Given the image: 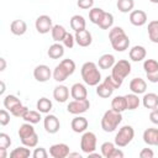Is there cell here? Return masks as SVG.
<instances>
[{
    "mask_svg": "<svg viewBox=\"0 0 158 158\" xmlns=\"http://www.w3.org/2000/svg\"><path fill=\"white\" fill-rule=\"evenodd\" d=\"M109 40L112 48L116 52H123L130 46V38L125 33L123 28L120 26H115V27L112 26L109 30Z\"/></svg>",
    "mask_w": 158,
    "mask_h": 158,
    "instance_id": "6da1fadb",
    "label": "cell"
},
{
    "mask_svg": "<svg viewBox=\"0 0 158 158\" xmlns=\"http://www.w3.org/2000/svg\"><path fill=\"white\" fill-rule=\"evenodd\" d=\"M80 74L84 83L89 86H96L101 80V73L99 70V65L94 62H85L81 65Z\"/></svg>",
    "mask_w": 158,
    "mask_h": 158,
    "instance_id": "7a4b0ae2",
    "label": "cell"
},
{
    "mask_svg": "<svg viewBox=\"0 0 158 158\" xmlns=\"http://www.w3.org/2000/svg\"><path fill=\"white\" fill-rule=\"evenodd\" d=\"M75 72V62L73 59H63L59 62L58 65H56V68L53 69V79L58 83L64 81L68 77H70L73 73Z\"/></svg>",
    "mask_w": 158,
    "mask_h": 158,
    "instance_id": "3957f363",
    "label": "cell"
},
{
    "mask_svg": "<svg viewBox=\"0 0 158 158\" xmlns=\"http://www.w3.org/2000/svg\"><path fill=\"white\" fill-rule=\"evenodd\" d=\"M122 121V112H117L112 109L105 111L101 117V128L105 132H114Z\"/></svg>",
    "mask_w": 158,
    "mask_h": 158,
    "instance_id": "277c9868",
    "label": "cell"
},
{
    "mask_svg": "<svg viewBox=\"0 0 158 158\" xmlns=\"http://www.w3.org/2000/svg\"><path fill=\"white\" fill-rule=\"evenodd\" d=\"M133 137H135V130H133V127L130 126V125H125L116 133V136H115V144L117 147H120V148L126 147L128 143H131V141L133 139Z\"/></svg>",
    "mask_w": 158,
    "mask_h": 158,
    "instance_id": "5b68a950",
    "label": "cell"
},
{
    "mask_svg": "<svg viewBox=\"0 0 158 158\" xmlns=\"http://www.w3.org/2000/svg\"><path fill=\"white\" fill-rule=\"evenodd\" d=\"M130 73H131V63L126 59H120L111 68V75L120 81H123V79Z\"/></svg>",
    "mask_w": 158,
    "mask_h": 158,
    "instance_id": "8992f818",
    "label": "cell"
},
{
    "mask_svg": "<svg viewBox=\"0 0 158 158\" xmlns=\"http://www.w3.org/2000/svg\"><path fill=\"white\" fill-rule=\"evenodd\" d=\"M80 148L85 154H89L96 149V135L91 131L83 132L80 138Z\"/></svg>",
    "mask_w": 158,
    "mask_h": 158,
    "instance_id": "52a82bcc",
    "label": "cell"
},
{
    "mask_svg": "<svg viewBox=\"0 0 158 158\" xmlns=\"http://www.w3.org/2000/svg\"><path fill=\"white\" fill-rule=\"evenodd\" d=\"M90 107V101L86 99H81V100H72L68 105H67V111L72 115H80L84 114L89 110Z\"/></svg>",
    "mask_w": 158,
    "mask_h": 158,
    "instance_id": "ba28073f",
    "label": "cell"
},
{
    "mask_svg": "<svg viewBox=\"0 0 158 158\" xmlns=\"http://www.w3.org/2000/svg\"><path fill=\"white\" fill-rule=\"evenodd\" d=\"M35 27L37 30L38 33H42V35H46L48 33L49 31H52V19L48 16V15H41L36 19V22H35Z\"/></svg>",
    "mask_w": 158,
    "mask_h": 158,
    "instance_id": "9c48e42d",
    "label": "cell"
},
{
    "mask_svg": "<svg viewBox=\"0 0 158 158\" xmlns=\"http://www.w3.org/2000/svg\"><path fill=\"white\" fill-rule=\"evenodd\" d=\"M43 126H44V130L46 132L53 135V133H57L60 128V122L58 120V117L56 115H52V114H47L43 118Z\"/></svg>",
    "mask_w": 158,
    "mask_h": 158,
    "instance_id": "30bf717a",
    "label": "cell"
},
{
    "mask_svg": "<svg viewBox=\"0 0 158 158\" xmlns=\"http://www.w3.org/2000/svg\"><path fill=\"white\" fill-rule=\"evenodd\" d=\"M53 75V72L49 69L48 65L46 64H40L33 69V77L37 81L40 83H46L51 79V77Z\"/></svg>",
    "mask_w": 158,
    "mask_h": 158,
    "instance_id": "8fae6325",
    "label": "cell"
},
{
    "mask_svg": "<svg viewBox=\"0 0 158 158\" xmlns=\"http://www.w3.org/2000/svg\"><path fill=\"white\" fill-rule=\"evenodd\" d=\"M70 153L69 146L65 143H56L49 147V156L53 158H65Z\"/></svg>",
    "mask_w": 158,
    "mask_h": 158,
    "instance_id": "7c38bea8",
    "label": "cell"
},
{
    "mask_svg": "<svg viewBox=\"0 0 158 158\" xmlns=\"http://www.w3.org/2000/svg\"><path fill=\"white\" fill-rule=\"evenodd\" d=\"M74 37H75V43H78V46H80V47H89L93 42L91 33L86 28L75 32Z\"/></svg>",
    "mask_w": 158,
    "mask_h": 158,
    "instance_id": "4fadbf2b",
    "label": "cell"
},
{
    "mask_svg": "<svg viewBox=\"0 0 158 158\" xmlns=\"http://www.w3.org/2000/svg\"><path fill=\"white\" fill-rule=\"evenodd\" d=\"M130 22L133 26H143L147 22V14L143 10H132L130 12Z\"/></svg>",
    "mask_w": 158,
    "mask_h": 158,
    "instance_id": "5bb4252c",
    "label": "cell"
},
{
    "mask_svg": "<svg viewBox=\"0 0 158 158\" xmlns=\"http://www.w3.org/2000/svg\"><path fill=\"white\" fill-rule=\"evenodd\" d=\"M88 126H89L88 120L85 117H83V116H79V115H77L72 120V122H70V127H72V130L75 133H83V132H85L86 128H88Z\"/></svg>",
    "mask_w": 158,
    "mask_h": 158,
    "instance_id": "9a60e30c",
    "label": "cell"
},
{
    "mask_svg": "<svg viewBox=\"0 0 158 158\" xmlns=\"http://www.w3.org/2000/svg\"><path fill=\"white\" fill-rule=\"evenodd\" d=\"M70 96L74 100H81V99H86L88 98V90L85 88L84 84L81 83H75L72 85L70 88Z\"/></svg>",
    "mask_w": 158,
    "mask_h": 158,
    "instance_id": "2e32d148",
    "label": "cell"
},
{
    "mask_svg": "<svg viewBox=\"0 0 158 158\" xmlns=\"http://www.w3.org/2000/svg\"><path fill=\"white\" fill-rule=\"evenodd\" d=\"M130 90L137 95L139 94H144L147 90V83L144 79L142 78H133L130 81Z\"/></svg>",
    "mask_w": 158,
    "mask_h": 158,
    "instance_id": "e0dca14e",
    "label": "cell"
},
{
    "mask_svg": "<svg viewBox=\"0 0 158 158\" xmlns=\"http://www.w3.org/2000/svg\"><path fill=\"white\" fill-rule=\"evenodd\" d=\"M146 54H147V51L143 46H133L130 52H128V56H130V59L133 60V62H141L146 58Z\"/></svg>",
    "mask_w": 158,
    "mask_h": 158,
    "instance_id": "ac0fdd59",
    "label": "cell"
},
{
    "mask_svg": "<svg viewBox=\"0 0 158 158\" xmlns=\"http://www.w3.org/2000/svg\"><path fill=\"white\" fill-rule=\"evenodd\" d=\"M158 141V128L151 127L143 132V142L148 146H156Z\"/></svg>",
    "mask_w": 158,
    "mask_h": 158,
    "instance_id": "d6986e66",
    "label": "cell"
},
{
    "mask_svg": "<svg viewBox=\"0 0 158 158\" xmlns=\"http://www.w3.org/2000/svg\"><path fill=\"white\" fill-rule=\"evenodd\" d=\"M47 54L51 59H59L64 56V46L60 44L59 42H56V43L49 46V48L47 51Z\"/></svg>",
    "mask_w": 158,
    "mask_h": 158,
    "instance_id": "ffe728a7",
    "label": "cell"
},
{
    "mask_svg": "<svg viewBox=\"0 0 158 158\" xmlns=\"http://www.w3.org/2000/svg\"><path fill=\"white\" fill-rule=\"evenodd\" d=\"M53 98L58 102H65L69 98V89L65 85H58L53 90Z\"/></svg>",
    "mask_w": 158,
    "mask_h": 158,
    "instance_id": "44dd1931",
    "label": "cell"
},
{
    "mask_svg": "<svg viewBox=\"0 0 158 158\" xmlns=\"http://www.w3.org/2000/svg\"><path fill=\"white\" fill-rule=\"evenodd\" d=\"M142 104L146 109L153 110L158 107V95L156 93H147L142 98Z\"/></svg>",
    "mask_w": 158,
    "mask_h": 158,
    "instance_id": "7402d4cb",
    "label": "cell"
},
{
    "mask_svg": "<svg viewBox=\"0 0 158 158\" xmlns=\"http://www.w3.org/2000/svg\"><path fill=\"white\" fill-rule=\"evenodd\" d=\"M10 31L15 36H22L27 31V25L23 20H14L10 25Z\"/></svg>",
    "mask_w": 158,
    "mask_h": 158,
    "instance_id": "603a6c76",
    "label": "cell"
},
{
    "mask_svg": "<svg viewBox=\"0 0 158 158\" xmlns=\"http://www.w3.org/2000/svg\"><path fill=\"white\" fill-rule=\"evenodd\" d=\"M115 63H116L115 57H114L111 53H105V54H102V56L99 58V60H98V65H99L100 69H111Z\"/></svg>",
    "mask_w": 158,
    "mask_h": 158,
    "instance_id": "cb8c5ba5",
    "label": "cell"
},
{
    "mask_svg": "<svg viewBox=\"0 0 158 158\" xmlns=\"http://www.w3.org/2000/svg\"><path fill=\"white\" fill-rule=\"evenodd\" d=\"M111 109L117 111V112H123L127 110V104H126V98L125 95H117L111 100Z\"/></svg>",
    "mask_w": 158,
    "mask_h": 158,
    "instance_id": "d4e9b609",
    "label": "cell"
},
{
    "mask_svg": "<svg viewBox=\"0 0 158 158\" xmlns=\"http://www.w3.org/2000/svg\"><path fill=\"white\" fill-rule=\"evenodd\" d=\"M85 26H86V22H85V19L81 15L72 16V19H70V27H72V30L74 32L85 30Z\"/></svg>",
    "mask_w": 158,
    "mask_h": 158,
    "instance_id": "484cf974",
    "label": "cell"
},
{
    "mask_svg": "<svg viewBox=\"0 0 158 158\" xmlns=\"http://www.w3.org/2000/svg\"><path fill=\"white\" fill-rule=\"evenodd\" d=\"M51 33H52V38H53L54 42H62V41L64 40L65 35L68 33V31H67V30L64 28V26H62V25H54V26L52 27Z\"/></svg>",
    "mask_w": 158,
    "mask_h": 158,
    "instance_id": "4316f807",
    "label": "cell"
},
{
    "mask_svg": "<svg viewBox=\"0 0 158 158\" xmlns=\"http://www.w3.org/2000/svg\"><path fill=\"white\" fill-rule=\"evenodd\" d=\"M112 93H114V89H112L107 83H105V81L99 83V84L96 85V94H98L100 98H102V99L110 98V96L112 95Z\"/></svg>",
    "mask_w": 158,
    "mask_h": 158,
    "instance_id": "83f0119b",
    "label": "cell"
},
{
    "mask_svg": "<svg viewBox=\"0 0 158 158\" xmlns=\"http://www.w3.org/2000/svg\"><path fill=\"white\" fill-rule=\"evenodd\" d=\"M104 14H105V11L101 7H91L89 10V20L93 23L99 25L100 21L102 20V17H104Z\"/></svg>",
    "mask_w": 158,
    "mask_h": 158,
    "instance_id": "f1b7e54d",
    "label": "cell"
},
{
    "mask_svg": "<svg viewBox=\"0 0 158 158\" xmlns=\"http://www.w3.org/2000/svg\"><path fill=\"white\" fill-rule=\"evenodd\" d=\"M148 37L151 40V42L153 43H158V20H153L151 22H148Z\"/></svg>",
    "mask_w": 158,
    "mask_h": 158,
    "instance_id": "f546056e",
    "label": "cell"
},
{
    "mask_svg": "<svg viewBox=\"0 0 158 158\" xmlns=\"http://www.w3.org/2000/svg\"><path fill=\"white\" fill-rule=\"evenodd\" d=\"M52 106H53L52 101H51L49 99H47V98H41V99H38V101H37V104H36V107H37V110H38L41 114H49V111L52 110Z\"/></svg>",
    "mask_w": 158,
    "mask_h": 158,
    "instance_id": "4dcf8cb0",
    "label": "cell"
},
{
    "mask_svg": "<svg viewBox=\"0 0 158 158\" xmlns=\"http://www.w3.org/2000/svg\"><path fill=\"white\" fill-rule=\"evenodd\" d=\"M31 154H32V153H31L30 148L26 147V146L14 148V149L10 152V157H11V158H28Z\"/></svg>",
    "mask_w": 158,
    "mask_h": 158,
    "instance_id": "1f68e13d",
    "label": "cell"
},
{
    "mask_svg": "<svg viewBox=\"0 0 158 158\" xmlns=\"http://www.w3.org/2000/svg\"><path fill=\"white\" fill-rule=\"evenodd\" d=\"M125 98H126L127 110H136V109L139 106V104H141V100H139L138 95L135 94V93L127 94V95H125Z\"/></svg>",
    "mask_w": 158,
    "mask_h": 158,
    "instance_id": "d6a6232c",
    "label": "cell"
},
{
    "mask_svg": "<svg viewBox=\"0 0 158 158\" xmlns=\"http://www.w3.org/2000/svg\"><path fill=\"white\" fill-rule=\"evenodd\" d=\"M23 120H25V122H30V123H32V125H35V123H38L40 121H41V112L37 110V111H33V110H27V112L23 115V117H22Z\"/></svg>",
    "mask_w": 158,
    "mask_h": 158,
    "instance_id": "836d02e7",
    "label": "cell"
},
{
    "mask_svg": "<svg viewBox=\"0 0 158 158\" xmlns=\"http://www.w3.org/2000/svg\"><path fill=\"white\" fill-rule=\"evenodd\" d=\"M116 6H117L118 11H121L123 14H127V12H131L133 10L135 1L133 0H117Z\"/></svg>",
    "mask_w": 158,
    "mask_h": 158,
    "instance_id": "e575fe53",
    "label": "cell"
},
{
    "mask_svg": "<svg viewBox=\"0 0 158 158\" xmlns=\"http://www.w3.org/2000/svg\"><path fill=\"white\" fill-rule=\"evenodd\" d=\"M20 104H22L21 100H20L17 96H15V95H6V96L4 98V106H5V109L9 110V111H11L14 107H16V106L20 105Z\"/></svg>",
    "mask_w": 158,
    "mask_h": 158,
    "instance_id": "d590c367",
    "label": "cell"
},
{
    "mask_svg": "<svg viewBox=\"0 0 158 158\" xmlns=\"http://www.w3.org/2000/svg\"><path fill=\"white\" fill-rule=\"evenodd\" d=\"M101 30H110L112 26H114V15L111 12H106L104 14V17L102 20L100 21V23L98 25Z\"/></svg>",
    "mask_w": 158,
    "mask_h": 158,
    "instance_id": "8d00e7d4",
    "label": "cell"
},
{
    "mask_svg": "<svg viewBox=\"0 0 158 158\" xmlns=\"http://www.w3.org/2000/svg\"><path fill=\"white\" fill-rule=\"evenodd\" d=\"M33 132H36L35 131V128H33V126H32V123H30V122H25V123H22L21 126H20V128H19V137H20V139H22V138H25V137H27V136H30L31 133H33Z\"/></svg>",
    "mask_w": 158,
    "mask_h": 158,
    "instance_id": "74e56055",
    "label": "cell"
},
{
    "mask_svg": "<svg viewBox=\"0 0 158 158\" xmlns=\"http://www.w3.org/2000/svg\"><path fill=\"white\" fill-rule=\"evenodd\" d=\"M21 142H22L23 146H26V147H28V148H33V147H36L37 143H38V135H37L36 132H33V133H31L30 136L22 138Z\"/></svg>",
    "mask_w": 158,
    "mask_h": 158,
    "instance_id": "f35d334b",
    "label": "cell"
},
{
    "mask_svg": "<svg viewBox=\"0 0 158 158\" xmlns=\"http://www.w3.org/2000/svg\"><path fill=\"white\" fill-rule=\"evenodd\" d=\"M115 146H116V144L112 143V142H104V143L101 144V147H100V148H101V154H102V157L110 158L112 151L116 148Z\"/></svg>",
    "mask_w": 158,
    "mask_h": 158,
    "instance_id": "ab89813d",
    "label": "cell"
},
{
    "mask_svg": "<svg viewBox=\"0 0 158 158\" xmlns=\"http://www.w3.org/2000/svg\"><path fill=\"white\" fill-rule=\"evenodd\" d=\"M143 69L146 73H151L158 69V62L156 59H146L143 62Z\"/></svg>",
    "mask_w": 158,
    "mask_h": 158,
    "instance_id": "60d3db41",
    "label": "cell"
},
{
    "mask_svg": "<svg viewBox=\"0 0 158 158\" xmlns=\"http://www.w3.org/2000/svg\"><path fill=\"white\" fill-rule=\"evenodd\" d=\"M27 110H28V107L27 106H25V105H22V104H20V105H17L16 107H14L11 111H10V114L12 115V116H15V117H23V115L27 112Z\"/></svg>",
    "mask_w": 158,
    "mask_h": 158,
    "instance_id": "b9f144b4",
    "label": "cell"
},
{
    "mask_svg": "<svg viewBox=\"0 0 158 158\" xmlns=\"http://www.w3.org/2000/svg\"><path fill=\"white\" fill-rule=\"evenodd\" d=\"M104 81H105V83H107V84H109V85H110V86H111L114 90L118 89V88L122 85V81L117 80V79H116V78H114L111 74H110V75H107V77L104 79Z\"/></svg>",
    "mask_w": 158,
    "mask_h": 158,
    "instance_id": "7bdbcfd3",
    "label": "cell"
},
{
    "mask_svg": "<svg viewBox=\"0 0 158 158\" xmlns=\"http://www.w3.org/2000/svg\"><path fill=\"white\" fill-rule=\"evenodd\" d=\"M62 43H63V46L67 47V48H73V46H74V43H75V37H74V35H72L70 32H68V33L65 35L64 40L62 41Z\"/></svg>",
    "mask_w": 158,
    "mask_h": 158,
    "instance_id": "ee69618b",
    "label": "cell"
},
{
    "mask_svg": "<svg viewBox=\"0 0 158 158\" xmlns=\"http://www.w3.org/2000/svg\"><path fill=\"white\" fill-rule=\"evenodd\" d=\"M11 146V138L9 135L1 132L0 133V148H9Z\"/></svg>",
    "mask_w": 158,
    "mask_h": 158,
    "instance_id": "f6af8a7d",
    "label": "cell"
},
{
    "mask_svg": "<svg viewBox=\"0 0 158 158\" xmlns=\"http://www.w3.org/2000/svg\"><path fill=\"white\" fill-rule=\"evenodd\" d=\"M9 122H10V111L6 109H2L0 111V125L6 126Z\"/></svg>",
    "mask_w": 158,
    "mask_h": 158,
    "instance_id": "bcb514c9",
    "label": "cell"
},
{
    "mask_svg": "<svg viewBox=\"0 0 158 158\" xmlns=\"http://www.w3.org/2000/svg\"><path fill=\"white\" fill-rule=\"evenodd\" d=\"M32 157H33V158H47V157H48V153H47L46 148H43V147H37V148H35V151L32 152Z\"/></svg>",
    "mask_w": 158,
    "mask_h": 158,
    "instance_id": "7dc6e473",
    "label": "cell"
},
{
    "mask_svg": "<svg viewBox=\"0 0 158 158\" xmlns=\"http://www.w3.org/2000/svg\"><path fill=\"white\" fill-rule=\"evenodd\" d=\"M77 5L79 9H83V10H90L93 6H94V0H78L77 1Z\"/></svg>",
    "mask_w": 158,
    "mask_h": 158,
    "instance_id": "c3c4849f",
    "label": "cell"
},
{
    "mask_svg": "<svg viewBox=\"0 0 158 158\" xmlns=\"http://www.w3.org/2000/svg\"><path fill=\"white\" fill-rule=\"evenodd\" d=\"M139 157L141 158H153L154 157V152L151 148H143L139 152Z\"/></svg>",
    "mask_w": 158,
    "mask_h": 158,
    "instance_id": "681fc988",
    "label": "cell"
},
{
    "mask_svg": "<svg viewBox=\"0 0 158 158\" xmlns=\"http://www.w3.org/2000/svg\"><path fill=\"white\" fill-rule=\"evenodd\" d=\"M146 77L148 79V81L151 83H158V69L151 73H146Z\"/></svg>",
    "mask_w": 158,
    "mask_h": 158,
    "instance_id": "f907efd6",
    "label": "cell"
},
{
    "mask_svg": "<svg viewBox=\"0 0 158 158\" xmlns=\"http://www.w3.org/2000/svg\"><path fill=\"white\" fill-rule=\"evenodd\" d=\"M149 120H151L152 123L158 125V107H156V109H153V110L151 111V114H149Z\"/></svg>",
    "mask_w": 158,
    "mask_h": 158,
    "instance_id": "816d5d0a",
    "label": "cell"
},
{
    "mask_svg": "<svg viewBox=\"0 0 158 158\" xmlns=\"http://www.w3.org/2000/svg\"><path fill=\"white\" fill-rule=\"evenodd\" d=\"M110 158H123V152L120 148H115L110 156Z\"/></svg>",
    "mask_w": 158,
    "mask_h": 158,
    "instance_id": "f5cc1de1",
    "label": "cell"
},
{
    "mask_svg": "<svg viewBox=\"0 0 158 158\" xmlns=\"http://www.w3.org/2000/svg\"><path fill=\"white\" fill-rule=\"evenodd\" d=\"M5 68H6V60H5V58H0V70L2 72V70H5Z\"/></svg>",
    "mask_w": 158,
    "mask_h": 158,
    "instance_id": "db71d44e",
    "label": "cell"
},
{
    "mask_svg": "<svg viewBox=\"0 0 158 158\" xmlns=\"http://www.w3.org/2000/svg\"><path fill=\"white\" fill-rule=\"evenodd\" d=\"M7 153H6V148H0V158H6Z\"/></svg>",
    "mask_w": 158,
    "mask_h": 158,
    "instance_id": "11a10c76",
    "label": "cell"
},
{
    "mask_svg": "<svg viewBox=\"0 0 158 158\" xmlns=\"http://www.w3.org/2000/svg\"><path fill=\"white\" fill-rule=\"evenodd\" d=\"M0 85H1V89H0V95H4V93H5V83L1 80V81H0Z\"/></svg>",
    "mask_w": 158,
    "mask_h": 158,
    "instance_id": "9f6ffc18",
    "label": "cell"
},
{
    "mask_svg": "<svg viewBox=\"0 0 158 158\" xmlns=\"http://www.w3.org/2000/svg\"><path fill=\"white\" fill-rule=\"evenodd\" d=\"M68 157H79V158H80V154H79V153H75V152H73V153L70 152Z\"/></svg>",
    "mask_w": 158,
    "mask_h": 158,
    "instance_id": "6f0895ef",
    "label": "cell"
},
{
    "mask_svg": "<svg viewBox=\"0 0 158 158\" xmlns=\"http://www.w3.org/2000/svg\"><path fill=\"white\" fill-rule=\"evenodd\" d=\"M152 4H158V0H149Z\"/></svg>",
    "mask_w": 158,
    "mask_h": 158,
    "instance_id": "680465c9",
    "label": "cell"
},
{
    "mask_svg": "<svg viewBox=\"0 0 158 158\" xmlns=\"http://www.w3.org/2000/svg\"><path fill=\"white\" fill-rule=\"evenodd\" d=\"M156 146H158V141H157V144H156Z\"/></svg>",
    "mask_w": 158,
    "mask_h": 158,
    "instance_id": "91938a15",
    "label": "cell"
}]
</instances>
